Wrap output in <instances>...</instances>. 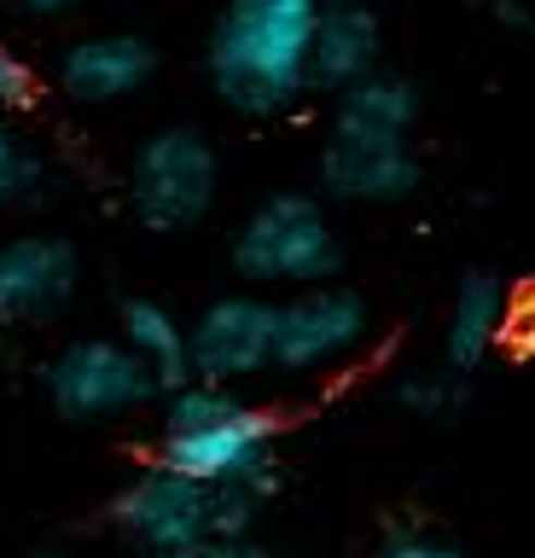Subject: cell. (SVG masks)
I'll list each match as a JSON object with an SVG mask.
<instances>
[{
  "label": "cell",
  "instance_id": "1",
  "mask_svg": "<svg viewBox=\"0 0 535 558\" xmlns=\"http://www.w3.org/2000/svg\"><path fill=\"white\" fill-rule=\"evenodd\" d=\"M315 0H233L210 24L204 70L216 99L239 117H285L308 99Z\"/></svg>",
  "mask_w": 535,
  "mask_h": 558
},
{
  "label": "cell",
  "instance_id": "2",
  "mask_svg": "<svg viewBox=\"0 0 535 558\" xmlns=\"http://www.w3.org/2000/svg\"><path fill=\"white\" fill-rule=\"evenodd\" d=\"M273 442H280V418L256 408L239 390H210V384H186L163 408V442L158 465L181 471L204 488H273Z\"/></svg>",
  "mask_w": 535,
  "mask_h": 558
},
{
  "label": "cell",
  "instance_id": "3",
  "mask_svg": "<svg viewBox=\"0 0 535 558\" xmlns=\"http://www.w3.org/2000/svg\"><path fill=\"white\" fill-rule=\"evenodd\" d=\"M268 495L251 488H204L181 471L151 460L141 477H129L111 500V518L141 553L163 558L181 547H228V541H251V523L263 512Z\"/></svg>",
  "mask_w": 535,
  "mask_h": 558
},
{
  "label": "cell",
  "instance_id": "4",
  "mask_svg": "<svg viewBox=\"0 0 535 558\" xmlns=\"http://www.w3.org/2000/svg\"><path fill=\"white\" fill-rule=\"evenodd\" d=\"M343 239L315 192H268L233 233V268L251 286H332Z\"/></svg>",
  "mask_w": 535,
  "mask_h": 558
},
{
  "label": "cell",
  "instance_id": "5",
  "mask_svg": "<svg viewBox=\"0 0 535 558\" xmlns=\"http://www.w3.org/2000/svg\"><path fill=\"white\" fill-rule=\"evenodd\" d=\"M221 192V157L193 122H169L146 134L129 157V209L151 233H186L210 216Z\"/></svg>",
  "mask_w": 535,
  "mask_h": 558
},
{
  "label": "cell",
  "instance_id": "6",
  "mask_svg": "<svg viewBox=\"0 0 535 558\" xmlns=\"http://www.w3.org/2000/svg\"><path fill=\"white\" fill-rule=\"evenodd\" d=\"M47 396L71 425H106L158 396V384L129 355L123 338H76L47 361Z\"/></svg>",
  "mask_w": 535,
  "mask_h": 558
},
{
  "label": "cell",
  "instance_id": "7",
  "mask_svg": "<svg viewBox=\"0 0 535 558\" xmlns=\"http://www.w3.org/2000/svg\"><path fill=\"white\" fill-rule=\"evenodd\" d=\"M373 308L350 286H308L273 303V373L308 378L326 366L350 361L367 343Z\"/></svg>",
  "mask_w": 535,
  "mask_h": 558
},
{
  "label": "cell",
  "instance_id": "8",
  "mask_svg": "<svg viewBox=\"0 0 535 558\" xmlns=\"http://www.w3.org/2000/svg\"><path fill=\"white\" fill-rule=\"evenodd\" d=\"M186 361H193V384H210V390H233L245 378L273 373V303L216 296L186 326Z\"/></svg>",
  "mask_w": 535,
  "mask_h": 558
},
{
  "label": "cell",
  "instance_id": "9",
  "mask_svg": "<svg viewBox=\"0 0 535 558\" xmlns=\"http://www.w3.org/2000/svg\"><path fill=\"white\" fill-rule=\"evenodd\" d=\"M82 279L76 244L59 233L0 239V326H41L71 308Z\"/></svg>",
  "mask_w": 535,
  "mask_h": 558
},
{
  "label": "cell",
  "instance_id": "10",
  "mask_svg": "<svg viewBox=\"0 0 535 558\" xmlns=\"http://www.w3.org/2000/svg\"><path fill=\"white\" fill-rule=\"evenodd\" d=\"M151 76H158V47H151V35H134V29L76 35L59 52V87L76 105H123Z\"/></svg>",
  "mask_w": 535,
  "mask_h": 558
},
{
  "label": "cell",
  "instance_id": "11",
  "mask_svg": "<svg viewBox=\"0 0 535 558\" xmlns=\"http://www.w3.org/2000/svg\"><path fill=\"white\" fill-rule=\"evenodd\" d=\"M420 151L413 140H326L320 186L343 204H402L420 186Z\"/></svg>",
  "mask_w": 535,
  "mask_h": 558
},
{
  "label": "cell",
  "instance_id": "12",
  "mask_svg": "<svg viewBox=\"0 0 535 558\" xmlns=\"http://www.w3.org/2000/svg\"><path fill=\"white\" fill-rule=\"evenodd\" d=\"M385 52V24L367 7H315V35H308V94H343L361 76L378 70Z\"/></svg>",
  "mask_w": 535,
  "mask_h": 558
},
{
  "label": "cell",
  "instance_id": "13",
  "mask_svg": "<svg viewBox=\"0 0 535 558\" xmlns=\"http://www.w3.org/2000/svg\"><path fill=\"white\" fill-rule=\"evenodd\" d=\"M507 286L489 268H472L454 291V308H448V338H442V361L448 373L465 378L477 373L483 361L495 355V343L507 338Z\"/></svg>",
  "mask_w": 535,
  "mask_h": 558
},
{
  "label": "cell",
  "instance_id": "14",
  "mask_svg": "<svg viewBox=\"0 0 535 558\" xmlns=\"http://www.w3.org/2000/svg\"><path fill=\"white\" fill-rule=\"evenodd\" d=\"M413 122H420V87L408 76H396V70L361 76L332 105L338 140H413Z\"/></svg>",
  "mask_w": 535,
  "mask_h": 558
},
{
  "label": "cell",
  "instance_id": "15",
  "mask_svg": "<svg viewBox=\"0 0 535 558\" xmlns=\"http://www.w3.org/2000/svg\"><path fill=\"white\" fill-rule=\"evenodd\" d=\"M123 343L129 355L151 373L158 390H186L193 384V361H186V326L169 314L158 296H129L123 303Z\"/></svg>",
  "mask_w": 535,
  "mask_h": 558
},
{
  "label": "cell",
  "instance_id": "16",
  "mask_svg": "<svg viewBox=\"0 0 535 558\" xmlns=\"http://www.w3.org/2000/svg\"><path fill=\"white\" fill-rule=\"evenodd\" d=\"M47 186V163L29 140L12 129V117H0V209L36 204Z\"/></svg>",
  "mask_w": 535,
  "mask_h": 558
},
{
  "label": "cell",
  "instance_id": "17",
  "mask_svg": "<svg viewBox=\"0 0 535 558\" xmlns=\"http://www.w3.org/2000/svg\"><path fill=\"white\" fill-rule=\"evenodd\" d=\"M41 99V76H36V64L24 59L19 47L0 35V117H12V111H29V105Z\"/></svg>",
  "mask_w": 535,
  "mask_h": 558
},
{
  "label": "cell",
  "instance_id": "18",
  "mask_svg": "<svg viewBox=\"0 0 535 558\" xmlns=\"http://www.w3.org/2000/svg\"><path fill=\"white\" fill-rule=\"evenodd\" d=\"M465 401V378L454 373H437V378H413L402 384V408H413L420 418H448Z\"/></svg>",
  "mask_w": 535,
  "mask_h": 558
},
{
  "label": "cell",
  "instance_id": "19",
  "mask_svg": "<svg viewBox=\"0 0 535 558\" xmlns=\"http://www.w3.org/2000/svg\"><path fill=\"white\" fill-rule=\"evenodd\" d=\"M378 558H472L465 547H454V541H437V535H420V530H402L385 541V553Z\"/></svg>",
  "mask_w": 535,
  "mask_h": 558
},
{
  "label": "cell",
  "instance_id": "20",
  "mask_svg": "<svg viewBox=\"0 0 535 558\" xmlns=\"http://www.w3.org/2000/svg\"><path fill=\"white\" fill-rule=\"evenodd\" d=\"M7 12H19V17H59L64 0H12Z\"/></svg>",
  "mask_w": 535,
  "mask_h": 558
},
{
  "label": "cell",
  "instance_id": "21",
  "mask_svg": "<svg viewBox=\"0 0 535 558\" xmlns=\"http://www.w3.org/2000/svg\"><path fill=\"white\" fill-rule=\"evenodd\" d=\"M216 558H273V553L256 547V541H228V547H216Z\"/></svg>",
  "mask_w": 535,
  "mask_h": 558
},
{
  "label": "cell",
  "instance_id": "22",
  "mask_svg": "<svg viewBox=\"0 0 535 558\" xmlns=\"http://www.w3.org/2000/svg\"><path fill=\"white\" fill-rule=\"evenodd\" d=\"M495 17H500V24H530L524 7H495Z\"/></svg>",
  "mask_w": 535,
  "mask_h": 558
},
{
  "label": "cell",
  "instance_id": "23",
  "mask_svg": "<svg viewBox=\"0 0 535 558\" xmlns=\"http://www.w3.org/2000/svg\"><path fill=\"white\" fill-rule=\"evenodd\" d=\"M163 558H216V541H210V547H181V553H163Z\"/></svg>",
  "mask_w": 535,
  "mask_h": 558
},
{
  "label": "cell",
  "instance_id": "24",
  "mask_svg": "<svg viewBox=\"0 0 535 558\" xmlns=\"http://www.w3.org/2000/svg\"><path fill=\"white\" fill-rule=\"evenodd\" d=\"M36 558H71V553H36Z\"/></svg>",
  "mask_w": 535,
  "mask_h": 558
}]
</instances>
